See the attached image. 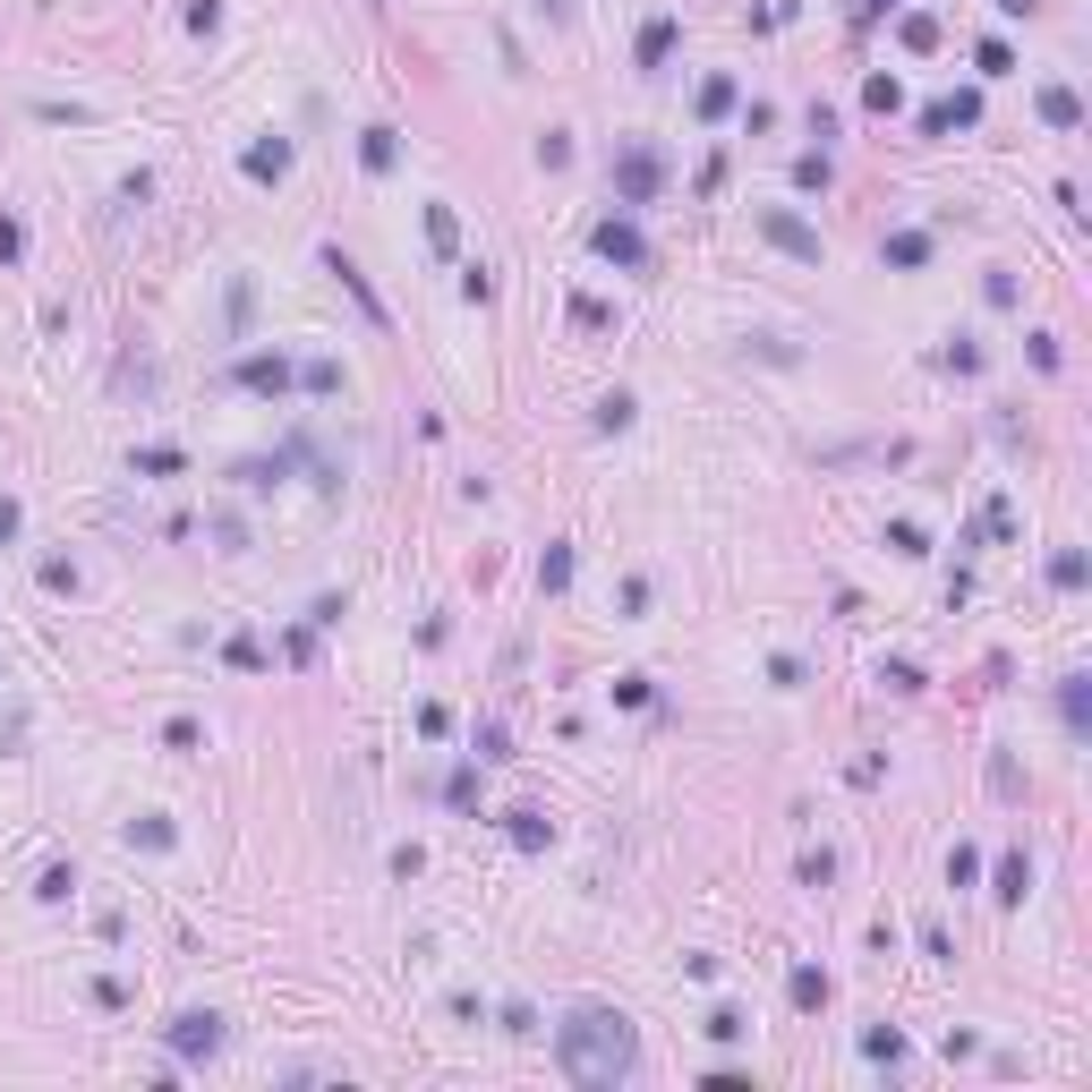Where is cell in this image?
<instances>
[{
    "label": "cell",
    "instance_id": "obj_4",
    "mask_svg": "<svg viewBox=\"0 0 1092 1092\" xmlns=\"http://www.w3.org/2000/svg\"><path fill=\"white\" fill-rule=\"evenodd\" d=\"M214 1041H222L214 1016H180V1050H214Z\"/></svg>",
    "mask_w": 1092,
    "mask_h": 1092
},
{
    "label": "cell",
    "instance_id": "obj_3",
    "mask_svg": "<svg viewBox=\"0 0 1092 1092\" xmlns=\"http://www.w3.org/2000/svg\"><path fill=\"white\" fill-rule=\"evenodd\" d=\"M598 248H607V256H624V265H641V231H624V222H607V231H598Z\"/></svg>",
    "mask_w": 1092,
    "mask_h": 1092
},
{
    "label": "cell",
    "instance_id": "obj_1",
    "mask_svg": "<svg viewBox=\"0 0 1092 1092\" xmlns=\"http://www.w3.org/2000/svg\"><path fill=\"white\" fill-rule=\"evenodd\" d=\"M556 1058H564L573 1084H615V1075H632V1024L607 1016V1007H581L556 1033Z\"/></svg>",
    "mask_w": 1092,
    "mask_h": 1092
},
{
    "label": "cell",
    "instance_id": "obj_7",
    "mask_svg": "<svg viewBox=\"0 0 1092 1092\" xmlns=\"http://www.w3.org/2000/svg\"><path fill=\"white\" fill-rule=\"evenodd\" d=\"M10 529H18V504H0V538H10Z\"/></svg>",
    "mask_w": 1092,
    "mask_h": 1092
},
{
    "label": "cell",
    "instance_id": "obj_5",
    "mask_svg": "<svg viewBox=\"0 0 1092 1092\" xmlns=\"http://www.w3.org/2000/svg\"><path fill=\"white\" fill-rule=\"evenodd\" d=\"M239 385H256V393H273V385H283V359H248V368H239Z\"/></svg>",
    "mask_w": 1092,
    "mask_h": 1092
},
{
    "label": "cell",
    "instance_id": "obj_2",
    "mask_svg": "<svg viewBox=\"0 0 1092 1092\" xmlns=\"http://www.w3.org/2000/svg\"><path fill=\"white\" fill-rule=\"evenodd\" d=\"M768 239H777V248H794V256H819V239H811L802 222H785V214H768Z\"/></svg>",
    "mask_w": 1092,
    "mask_h": 1092
},
{
    "label": "cell",
    "instance_id": "obj_6",
    "mask_svg": "<svg viewBox=\"0 0 1092 1092\" xmlns=\"http://www.w3.org/2000/svg\"><path fill=\"white\" fill-rule=\"evenodd\" d=\"M666 44H675V27H666V18H658V27H649V35H641V61H649V69H658V61H666Z\"/></svg>",
    "mask_w": 1092,
    "mask_h": 1092
}]
</instances>
